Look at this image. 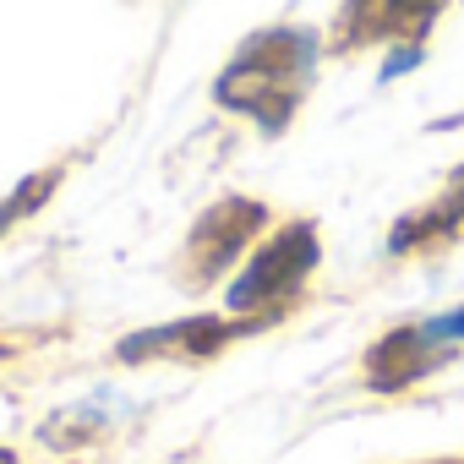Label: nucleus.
Returning a JSON list of instances; mask_svg holds the SVG:
<instances>
[{"label": "nucleus", "instance_id": "nucleus-1", "mask_svg": "<svg viewBox=\"0 0 464 464\" xmlns=\"http://www.w3.org/2000/svg\"><path fill=\"white\" fill-rule=\"evenodd\" d=\"M312 66V34H268L252 39L246 55L229 66V77L218 82L224 104H241L246 115H257L263 126H285L301 82Z\"/></svg>", "mask_w": 464, "mask_h": 464}, {"label": "nucleus", "instance_id": "nucleus-2", "mask_svg": "<svg viewBox=\"0 0 464 464\" xmlns=\"http://www.w3.org/2000/svg\"><path fill=\"white\" fill-rule=\"evenodd\" d=\"M317 263V241H312V229H290L285 241H274L252 268H246V279L229 290V306H257V301H268V295H285L306 268Z\"/></svg>", "mask_w": 464, "mask_h": 464}, {"label": "nucleus", "instance_id": "nucleus-3", "mask_svg": "<svg viewBox=\"0 0 464 464\" xmlns=\"http://www.w3.org/2000/svg\"><path fill=\"white\" fill-rule=\"evenodd\" d=\"M257 218H263L257 202H224V208H213V213L197 224V241H191L202 274H213V268H224L229 257H236V246L257 229Z\"/></svg>", "mask_w": 464, "mask_h": 464}, {"label": "nucleus", "instance_id": "nucleus-4", "mask_svg": "<svg viewBox=\"0 0 464 464\" xmlns=\"http://www.w3.org/2000/svg\"><path fill=\"white\" fill-rule=\"evenodd\" d=\"M437 12V0H350V28L355 34H420Z\"/></svg>", "mask_w": 464, "mask_h": 464}, {"label": "nucleus", "instance_id": "nucleus-5", "mask_svg": "<svg viewBox=\"0 0 464 464\" xmlns=\"http://www.w3.org/2000/svg\"><path fill=\"white\" fill-rule=\"evenodd\" d=\"M229 339V328L224 323H175V328H159V334H142V339H126V361H137V355H148V350H169V344H186V350H213V344H224Z\"/></svg>", "mask_w": 464, "mask_h": 464}, {"label": "nucleus", "instance_id": "nucleus-6", "mask_svg": "<svg viewBox=\"0 0 464 464\" xmlns=\"http://www.w3.org/2000/svg\"><path fill=\"white\" fill-rule=\"evenodd\" d=\"M0 464H12V453H0Z\"/></svg>", "mask_w": 464, "mask_h": 464}]
</instances>
